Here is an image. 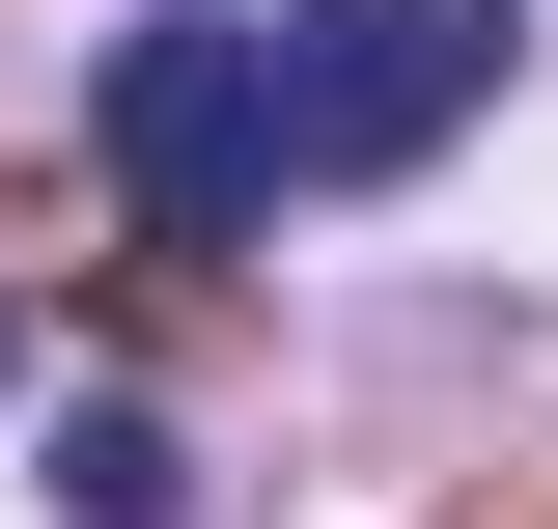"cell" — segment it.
<instances>
[{
  "mask_svg": "<svg viewBox=\"0 0 558 529\" xmlns=\"http://www.w3.org/2000/svg\"><path fill=\"white\" fill-rule=\"evenodd\" d=\"M112 196H140V251H252L279 223V57L252 28H140L112 57Z\"/></svg>",
  "mask_w": 558,
  "mask_h": 529,
  "instance_id": "1",
  "label": "cell"
},
{
  "mask_svg": "<svg viewBox=\"0 0 558 529\" xmlns=\"http://www.w3.org/2000/svg\"><path fill=\"white\" fill-rule=\"evenodd\" d=\"M447 529H558V446H531V473H475V502H447Z\"/></svg>",
  "mask_w": 558,
  "mask_h": 529,
  "instance_id": "4",
  "label": "cell"
},
{
  "mask_svg": "<svg viewBox=\"0 0 558 529\" xmlns=\"http://www.w3.org/2000/svg\"><path fill=\"white\" fill-rule=\"evenodd\" d=\"M502 84V0H279V168H418Z\"/></svg>",
  "mask_w": 558,
  "mask_h": 529,
  "instance_id": "2",
  "label": "cell"
},
{
  "mask_svg": "<svg viewBox=\"0 0 558 529\" xmlns=\"http://www.w3.org/2000/svg\"><path fill=\"white\" fill-rule=\"evenodd\" d=\"M57 473H84V529H196V502H168V446H140V418H84Z\"/></svg>",
  "mask_w": 558,
  "mask_h": 529,
  "instance_id": "3",
  "label": "cell"
}]
</instances>
